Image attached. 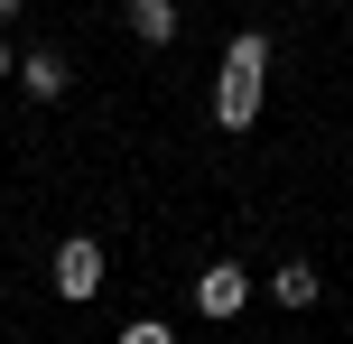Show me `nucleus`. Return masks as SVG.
<instances>
[{
  "label": "nucleus",
  "instance_id": "obj_1",
  "mask_svg": "<svg viewBox=\"0 0 353 344\" xmlns=\"http://www.w3.org/2000/svg\"><path fill=\"white\" fill-rule=\"evenodd\" d=\"M261 103H270V37L242 28L232 56H223V84H214V121H223V130H251Z\"/></svg>",
  "mask_w": 353,
  "mask_h": 344
},
{
  "label": "nucleus",
  "instance_id": "obj_2",
  "mask_svg": "<svg viewBox=\"0 0 353 344\" xmlns=\"http://www.w3.org/2000/svg\"><path fill=\"white\" fill-rule=\"evenodd\" d=\"M93 289H103V242H93V233H65V242H56V298L84 307Z\"/></svg>",
  "mask_w": 353,
  "mask_h": 344
},
{
  "label": "nucleus",
  "instance_id": "obj_3",
  "mask_svg": "<svg viewBox=\"0 0 353 344\" xmlns=\"http://www.w3.org/2000/svg\"><path fill=\"white\" fill-rule=\"evenodd\" d=\"M242 298H251V270H242V261L195 270V307H205V316H242Z\"/></svg>",
  "mask_w": 353,
  "mask_h": 344
},
{
  "label": "nucleus",
  "instance_id": "obj_4",
  "mask_svg": "<svg viewBox=\"0 0 353 344\" xmlns=\"http://www.w3.org/2000/svg\"><path fill=\"white\" fill-rule=\"evenodd\" d=\"M270 298H279V307H316V298H325L316 261H279V270H270Z\"/></svg>",
  "mask_w": 353,
  "mask_h": 344
},
{
  "label": "nucleus",
  "instance_id": "obj_5",
  "mask_svg": "<svg viewBox=\"0 0 353 344\" xmlns=\"http://www.w3.org/2000/svg\"><path fill=\"white\" fill-rule=\"evenodd\" d=\"M19 84H28L37 103H56V93L74 84V74H65V56H56V47H28V56H19Z\"/></svg>",
  "mask_w": 353,
  "mask_h": 344
},
{
  "label": "nucleus",
  "instance_id": "obj_6",
  "mask_svg": "<svg viewBox=\"0 0 353 344\" xmlns=\"http://www.w3.org/2000/svg\"><path fill=\"white\" fill-rule=\"evenodd\" d=\"M130 37L140 47H168L176 37V0H130Z\"/></svg>",
  "mask_w": 353,
  "mask_h": 344
},
{
  "label": "nucleus",
  "instance_id": "obj_7",
  "mask_svg": "<svg viewBox=\"0 0 353 344\" xmlns=\"http://www.w3.org/2000/svg\"><path fill=\"white\" fill-rule=\"evenodd\" d=\"M121 344H176L168 326H121Z\"/></svg>",
  "mask_w": 353,
  "mask_h": 344
},
{
  "label": "nucleus",
  "instance_id": "obj_8",
  "mask_svg": "<svg viewBox=\"0 0 353 344\" xmlns=\"http://www.w3.org/2000/svg\"><path fill=\"white\" fill-rule=\"evenodd\" d=\"M0 74H19V56H10V37H0Z\"/></svg>",
  "mask_w": 353,
  "mask_h": 344
},
{
  "label": "nucleus",
  "instance_id": "obj_9",
  "mask_svg": "<svg viewBox=\"0 0 353 344\" xmlns=\"http://www.w3.org/2000/svg\"><path fill=\"white\" fill-rule=\"evenodd\" d=\"M0 19H19V0H0Z\"/></svg>",
  "mask_w": 353,
  "mask_h": 344
}]
</instances>
